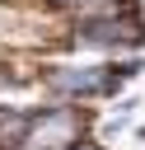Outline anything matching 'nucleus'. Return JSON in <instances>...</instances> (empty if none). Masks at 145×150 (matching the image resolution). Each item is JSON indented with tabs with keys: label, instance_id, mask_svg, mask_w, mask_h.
I'll use <instances>...</instances> for the list:
<instances>
[{
	"label": "nucleus",
	"instance_id": "f257e3e1",
	"mask_svg": "<svg viewBox=\"0 0 145 150\" xmlns=\"http://www.w3.org/2000/svg\"><path fill=\"white\" fill-rule=\"evenodd\" d=\"M136 75V61H108V66H47L37 84L56 103H84V98H112Z\"/></svg>",
	"mask_w": 145,
	"mask_h": 150
},
{
	"label": "nucleus",
	"instance_id": "20e7f679",
	"mask_svg": "<svg viewBox=\"0 0 145 150\" xmlns=\"http://www.w3.org/2000/svg\"><path fill=\"white\" fill-rule=\"evenodd\" d=\"M28 84H33V75H23L14 61H0V98L5 94H23Z\"/></svg>",
	"mask_w": 145,
	"mask_h": 150
},
{
	"label": "nucleus",
	"instance_id": "f03ea898",
	"mask_svg": "<svg viewBox=\"0 0 145 150\" xmlns=\"http://www.w3.org/2000/svg\"><path fill=\"white\" fill-rule=\"evenodd\" d=\"M65 42L84 47V52H103V56H126L145 42V23L136 9L122 14H94V19H65Z\"/></svg>",
	"mask_w": 145,
	"mask_h": 150
},
{
	"label": "nucleus",
	"instance_id": "7ed1b4c3",
	"mask_svg": "<svg viewBox=\"0 0 145 150\" xmlns=\"http://www.w3.org/2000/svg\"><path fill=\"white\" fill-rule=\"evenodd\" d=\"M75 141H89V112H80V103H51L33 108L28 131L19 136L14 150H65Z\"/></svg>",
	"mask_w": 145,
	"mask_h": 150
}]
</instances>
